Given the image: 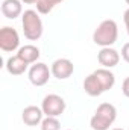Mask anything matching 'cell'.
<instances>
[{"label":"cell","mask_w":129,"mask_h":130,"mask_svg":"<svg viewBox=\"0 0 129 130\" xmlns=\"http://www.w3.org/2000/svg\"><path fill=\"white\" fill-rule=\"evenodd\" d=\"M20 47V36L15 29L5 26L0 29V48L3 52H15Z\"/></svg>","instance_id":"5"},{"label":"cell","mask_w":129,"mask_h":130,"mask_svg":"<svg viewBox=\"0 0 129 130\" xmlns=\"http://www.w3.org/2000/svg\"><path fill=\"white\" fill-rule=\"evenodd\" d=\"M23 12L21 8V0H3L2 2V14L9 18V20H15L17 17H20Z\"/></svg>","instance_id":"10"},{"label":"cell","mask_w":129,"mask_h":130,"mask_svg":"<svg viewBox=\"0 0 129 130\" xmlns=\"http://www.w3.org/2000/svg\"><path fill=\"white\" fill-rule=\"evenodd\" d=\"M122 92H123L125 97L129 98V77H126L123 80V83H122Z\"/></svg>","instance_id":"17"},{"label":"cell","mask_w":129,"mask_h":130,"mask_svg":"<svg viewBox=\"0 0 129 130\" xmlns=\"http://www.w3.org/2000/svg\"><path fill=\"white\" fill-rule=\"evenodd\" d=\"M28 67H29V64H28L26 61H23L18 55L11 56V58L6 61V70H8V73L12 74V76H21V74H24L26 70H28Z\"/></svg>","instance_id":"11"},{"label":"cell","mask_w":129,"mask_h":130,"mask_svg":"<svg viewBox=\"0 0 129 130\" xmlns=\"http://www.w3.org/2000/svg\"><path fill=\"white\" fill-rule=\"evenodd\" d=\"M93 74L96 76L97 80H99V83L102 85L103 92L109 91V89L115 85V76L109 71V68H99V70H96Z\"/></svg>","instance_id":"12"},{"label":"cell","mask_w":129,"mask_h":130,"mask_svg":"<svg viewBox=\"0 0 129 130\" xmlns=\"http://www.w3.org/2000/svg\"><path fill=\"white\" fill-rule=\"evenodd\" d=\"M97 61L103 68H112L120 62V55L112 47H102L97 53Z\"/></svg>","instance_id":"8"},{"label":"cell","mask_w":129,"mask_h":130,"mask_svg":"<svg viewBox=\"0 0 129 130\" xmlns=\"http://www.w3.org/2000/svg\"><path fill=\"white\" fill-rule=\"evenodd\" d=\"M43 115H44V112H43L41 107H38V106H28L21 112V120H23V123L26 126L33 127V126H38V124L43 123Z\"/></svg>","instance_id":"9"},{"label":"cell","mask_w":129,"mask_h":130,"mask_svg":"<svg viewBox=\"0 0 129 130\" xmlns=\"http://www.w3.org/2000/svg\"><path fill=\"white\" fill-rule=\"evenodd\" d=\"M112 130H125V129H119V127H117V129H112Z\"/></svg>","instance_id":"21"},{"label":"cell","mask_w":129,"mask_h":130,"mask_svg":"<svg viewBox=\"0 0 129 130\" xmlns=\"http://www.w3.org/2000/svg\"><path fill=\"white\" fill-rule=\"evenodd\" d=\"M41 130H61V123L55 117H46L41 123Z\"/></svg>","instance_id":"16"},{"label":"cell","mask_w":129,"mask_h":130,"mask_svg":"<svg viewBox=\"0 0 129 130\" xmlns=\"http://www.w3.org/2000/svg\"><path fill=\"white\" fill-rule=\"evenodd\" d=\"M122 58L129 64V42H126V44L122 47Z\"/></svg>","instance_id":"18"},{"label":"cell","mask_w":129,"mask_h":130,"mask_svg":"<svg viewBox=\"0 0 129 130\" xmlns=\"http://www.w3.org/2000/svg\"><path fill=\"white\" fill-rule=\"evenodd\" d=\"M23 3H26V5H33V3H38V0H21Z\"/></svg>","instance_id":"20"},{"label":"cell","mask_w":129,"mask_h":130,"mask_svg":"<svg viewBox=\"0 0 129 130\" xmlns=\"http://www.w3.org/2000/svg\"><path fill=\"white\" fill-rule=\"evenodd\" d=\"M52 76V71L49 67L43 62H35L29 68V80L33 86H44Z\"/></svg>","instance_id":"6"},{"label":"cell","mask_w":129,"mask_h":130,"mask_svg":"<svg viewBox=\"0 0 129 130\" xmlns=\"http://www.w3.org/2000/svg\"><path fill=\"white\" fill-rule=\"evenodd\" d=\"M117 118V109L111 103H102L96 109V113L90 120V126L93 130H109V126Z\"/></svg>","instance_id":"1"},{"label":"cell","mask_w":129,"mask_h":130,"mask_svg":"<svg viewBox=\"0 0 129 130\" xmlns=\"http://www.w3.org/2000/svg\"><path fill=\"white\" fill-rule=\"evenodd\" d=\"M119 38V26L114 20H103L93 33L94 44L100 47H111Z\"/></svg>","instance_id":"2"},{"label":"cell","mask_w":129,"mask_h":130,"mask_svg":"<svg viewBox=\"0 0 129 130\" xmlns=\"http://www.w3.org/2000/svg\"><path fill=\"white\" fill-rule=\"evenodd\" d=\"M67 130H70V129H67Z\"/></svg>","instance_id":"23"},{"label":"cell","mask_w":129,"mask_h":130,"mask_svg":"<svg viewBox=\"0 0 129 130\" xmlns=\"http://www.w3.org/2000/svg\"><path fill=\"white\" fill-rule=\"evenodd\" d=\"M23 61H26L28 64H35L38 59H40V48L35 47L32 44H28V45H23L18 48V53H17Z\"/></svg>","instance_id":"14"},{"label":"cell","mask_w":129,"mask_h":130,"mask_svg":"<svg viewBox=\"0 0 129 130\" xmlns=\"http://www.w3.org/2000/svg\"><path fill=\"white\" fill-rule=\"evenodd\" d=\"M21 26H23V33L29 41H36L43 36V21L38 15L36 11L28 9L21 15Z\"/></svg>","instance_id":"3"},{"label":"cell","mask_w":129,"mask_h":130,"mask_svg":"<svg viewBox=\"0 0 129 130\" xmlns=\"http://www.w3.org/2000/svg\"><path fill=\"white\" fill-rule=\"evenodd\" d=\"M84 89H85V92H87L90 97H99V95L103 94L102 85L99 83L97 77L93 74V73H91L90 76L85 77V80H84Z\"/></svg>","instance_id":"13"},{"label":"cell","mask_w":129,"mask_h":130,"mask_svg":"<svg viewBox=\"0 0 129 130\" xmlns=\"http://www.w3.org/2000/svg\"><path fill=\"white\" fill-rule=\"evenodd\" d=\"M123 20H125V26H126V32L129 35V9L125 11V14H123Z\"/></svg>","instance_id":"19"},{"label":"cell","mask_w":129,"mask_h":130,"mask_svg":"<svg viewBox=\"0 0 129 130\" xmlns=\"http://www.w3.org/2000/svg\"><path fill=\"white\" fill-rule=\"evenodd\" d=\"M41 109L44 112L46 117H55L58 118L59 115H62L65 110V100L61 95L56 94H49L43 98L41 103Z\"/></svg>","instance_id":"4"},{"label":"cell","mask_w":129,"mask_h":130,"mask_svg":"<svg viewBox=\"0 0 129 130\" xmlns=\"http://www.w3.org/2000/svg\"><path fill=\"white\" fill-rule=\"evenodd\" d=\"M125 2H126V5H129V0H125Z\"/></svg>","instance_id":"22"},{"label":"cell","mask_w":129,"mask_h":130,"mask_svg":"<svg viewBox=\"0 0 129 130\" xmlns=\"http://www.w3.org/2000/svg\"><path fill=\"white\" fill-rule=\"evenodd\" d=\"M61 2H64V0H38V3H36V11H38L40 14H49V12H52V9H53L56 5H59Z\"/></svg>","instance_id":"15"},{"label":"cell","mask_w":129,"mask_h":130,"mask_svg":"<svg viewBox=\"0 0 129 130\" xmlns=\"http://www.w3.org/2000/svg\"><path fill=\"white\" fill-rule=\"evenodd\" d=\"M50 71H52V76L58 80H65L68 79L73 71H74V65L70 59H65V58H59L56 61H53V64L50 67Z\"/></svg>","instance_id":"7"}]
</instances>
